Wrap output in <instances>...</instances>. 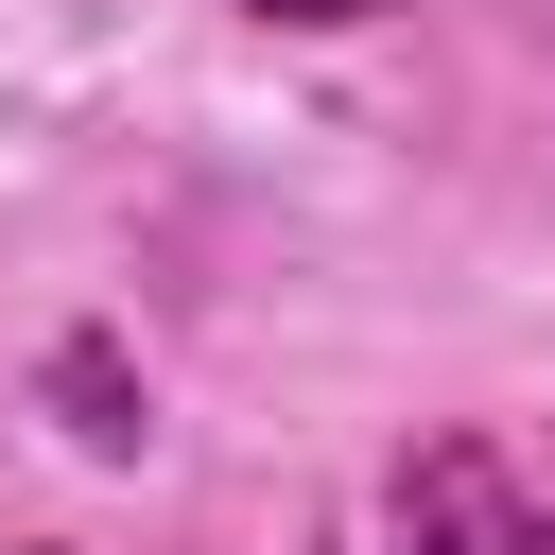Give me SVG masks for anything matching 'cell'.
I'll list each match as a JSON object with an SVG mask.
<instances>
[{
	"label": "cell",
	"mask_w": 555,
	"mask_h": 555,
	"mask_svg": "<svg viewBox=\"0 0 555 555\" xmlns=\"http://www.w3.org/2000/svg\"><path fill=\"white\" fill-rule=\"evenodd\" d=\"M399 555H555V520H538L486 451H416V468H399Z\"/></svg>",
	"instance_id": "1"
},
{
	"label": "cell",
	"mask_w": 555,
	"mask_h": 555,
	"mask_svg": "<svg viewBox=\"0 0 555 555\" xmlns=\"http://www.w3.org/2000/svg\"><path fill=\"white\" fill-rule=\"evenodd\" d=\"M52 399L87 451H139V399H121V347H52Z\"/></svg>",
	"instance_id": "2"
},
{
	"label": "cell",
	"mask_w": 555,
	"mask_h": 555,
	"mask_svg": "<svg viewBox=\"0 0 555 555\" xmlns=\"http://www.w3.org/2000/svg\"><path fill=\"white\" fill-rule=\"evenodd\" d=\"M243 17H295V35H347V17H382V0H243Z\"/></svg>",
	"instance_id": "3"
}]
</instances>
